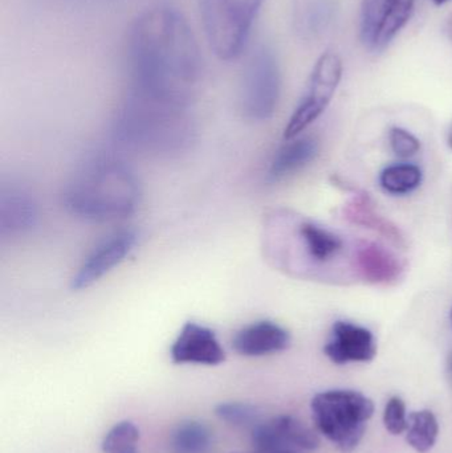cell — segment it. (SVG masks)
<instances>
[{"label": "cell", "mask_w": 452, "mask_h": 453, "mask_svg": "<svg viewBox=\"0 0 452 453\" xmlns=\"http://www.w3.org/2000/svg\"><path fill=\"white\" fill-rule=\"evenodd\" d=\"M355 266L371 284H392L402 274L403 265L387 248L371 242H360L355 250Z\"/></svg>", "instance_id": "cell-15"}, {"label": "cell", "mask_w": 452, "mask_h": 453, "mask_svg": "<svg viewBox=\"0 0 452 453\" xmlns=\"http://www.w3.org/2000/svg\"><path fill=\"white\" fill-rule=\"evenodd\" d=\"M389 141L393 153L400 158H411L421 150V142L418 138L402 127H392Z\"/></svg>", "instance_id": "cell-23"}, {"label": "cell", "mask_w": 452, "mask_h": 453, "mask_svg": "<svg viewBox=\"0 0 452 453\" xmlns=\"http://www.w3.org/2000/svg\"><path fill=\"white\" fill-rule=\"evenodd\" d=\"M448 145H450V148L452 149V133L450 138H448Z\"/></svg>", "instance_id": "cell-27"}, {"label": "cell", "mask_w": 452, "mask_h": 453, "mask_svg": "<svg viewBox=\"0 0 452 453\" xmlns=\"http://www.w3.org/2000/svg\"><path fill=\"white\" fill-rule=\"evenodd\" d=\"M140 234L133 228H121L101 240L82 261L71 280V289L80 292L100 281L121 265L135 250Z\"/></svg>", "instance_id": "cell-9"}, {"label": "cell", "mask_w": 452, "mask_h": 453, "mask_svg": "<svg viewBox=\"0 0 452 453\" xmlns=\"http://www.w3.org/2000/svg\"><path fill=\"white\" fill-rule=\"evenodd\" d=\"M291 334L280 325L268 319L247 325L235 333L231 346L236 354L247 358L272 356L287 350Z\"/></svg>", "instance_id": "cell-13"}, {"label": "cell", "mask_w": 452, "mask_h": 453, "mask_svg": "<svg viewBox=\"0 0 452 453\" xmlns=\"http://www.w3.org/2000/svg\"><path fill=\"white\" fill-rule=\"evenodd\" d=\"M235 453H263V452H257V451H254V449H252V452H235ZM280 453H300V452H280Z\"/></svg>", "instance_id": "cell-26"}, {"label": "cell", "mask_w": 452, "mask_h": 453, "mask_svg": "<svg viewBox=\"0 0 452 453\" xmlns=\"http://www.w3.org/2000/svg\"><path fill=\"white\" fill-rule=\"evenodd\" d=\"M424 174L416 165L400 164L387 167L379 175V185L392 196H406L421 186Z\"/></svg>", "instance_id": "cell-19"}, {"label": "cell", "mask_w": 452, "mask_h": 453, "mask_svg": "<svg viewBox=\"0 0 452 453\" xmlns=\"http://www.w3.org/2000/svg\"><path fill=\"white\" fill-rule=\"evenodd\" d=\"M384 423L387 430L392 435H401L409 427L408 417H406V404L400 396H393L387 402L384 412Z\"/></svg>", "instance_id": "cell-24"}, {"label": "cell", "mask_w": 452, "mask_h": 453, "mask_svg": "<svg viewBox=\"0 0 452 453\" xmlns=\"http://www.w3.org/2000/svg\"><path fill=\"white\" fill-rule=\"evenodd\" d=\"M113 134L122 145L156 156L188 150L195 140L188 106L177 105L130 90L116 119Z\"/></svg>", "instance_id": "cell-3"}, {"label": "cell", "mask_w": 452, "mask_h": 453, "mask_svg": "<svg viewBox=\"0 0 452 453\" xmlns=\"http://www.w3.org/2000/svg\"><path fill=\"white\" fill-rule=\"evenodd\" d=\"M135 92L190 106L203 76V60L193 29L174 8L145 11L129 35Z\"/></svg>", "instance_id": "cell-1"}, {"label": "cell", "mask_w": 452, "mask_h": 453, "mask_svg": "<svg viewBox=\"0 0 452 453\" xmlns=\"http://www.w3.org/2000/svg\"><path fill=\"white\" fill-rule=\"evenodd\" d=\"M416 0H363L360 12V37L372 52L384 50L414 12Z\"/></svg>", "instance_id": "cell-8"}, {"label": "cell", "mask_w": 452, "mask_h": 453, "mask_svg": "<svg viewBox=\"0 0 452 453\" xmlns=\"http://www.w3.org/2000/svg\"><path fill=\"white\" fill-rule=\"evenodd\" d=\"M284 145L271 161L267 178L270 182H278L288 175L299 172L313 161L318 153V145L313 138H294Z\"/></svg>", "instance_id": "cell-16"}, {"label": "cell", "mask_w": 452, "mask_h": 453, "mask_svg": "<svg viewBox=\"0 0 452 453\" xmlns=\"http://www.w3.org/2000/svg\"><path fill=\"white\" fill-rule=\"evenodd\" d=\"M141 186L126 162L111 154L85 159L61 194L64 209L88 222H116L134 214Z\"/></svg>", "instance_id": "cell-2"}, {"label": "cell", "mask_w": 452, "mask_h": 453, "mask_svg": "<svg viewBox=\"0 0 452 453\" xmlns=\"http://www.w3.org/2000/svg\"><path fill=\"white\" fill-rule=\"evenodd\" d=\"M342 215L352 225L373 229L395 244H403V237L400 229L377 212L376 206L369 198L368 194H358L355 198L350 199L345 204Z\"/></svg>", "instance_id": "cell-17"}, {"label": "cell", "mask_w": 452, "mask_h": 453, "mask_svg": "<svg viewBox=\"0 0 452 453\" xmlns=\"http://www.w3.org/2000/svg\"><path fill=\"white\" fill-rule=\"evenodd\" d=\"M170 358L177 365L219 366L226 361V351L214 330L188 321L172 342Z\"/></svg>", "instance_id": "cell-11"}, {"label": "cell", "mask_w": 452, "mask_h": 453, "mask_svg": "<svg viewBox=\"0 0 452 453\" xmlns=\"http://www.w3.org/2000/svg\"><path fill=\"white\" fill-rule=\"evenodd\" d=\"M451 372H452V361H451Z\"/></svg>", "instance_id": "cell-29"}, {"label": "cell", "mask_w": 452, "mask_h": 453, "mask_svg": "<svg viewBox=\"0 0 452 453\" xmlns=\"http://www.w3.org/2000/svg\"><path fill=\"white\" fill-rule=\"evenodd\" d=\"M263 0H199L210 47L222 60L241 55Z\"/></svg>", "instance_id": "cell-5"}, {"label": "cell", "mask_w": 452, "mask_h": 453, "mask_svg": "<svg viewBox=\"0 0 452 453\" xmlns=\"http://www.w3.org/2000/svg\"><path fill=\"white\" fill-rule=\"evenodd\" d=\"M373 414V402L357 391H326L312 401L316 427L342 452L357 449Z\"/></svg>", "instance_id": "cell-4"}, {"label": "cell", "mask_w": 452, "mask_h": 453, "mask_svg": "<svg viewBox=\"0 0 452 453\" xmlns=\"http://www.w3.org/2000/svg\"><path fill=\"white\" fill-rule=\"evenodd\" d=\"M214 443V435L206 423L185 420L170 434L172 453H207Z\"/></svg>", "instance_id": "cell-18"}, {"label": "cell", "mask_w": 452, "mask_h": 453, "mask_svg": "<svg viewBox=\"0 0 452 453\" xmlns=\"http://www.w3.org/2000/svg\"><path fill=\"white\" fill-rule=\"evenodd\" d=\"M438 420L429 410L409 415L408 443L419 453L429 452L437 443Z\"/></svg>", "instance_id": "cell-20"}, {"label": "cell", "mask_w": 452, "mask_h": 453, "mask_svg": "<svg viewBox=\"0 0 452 453\" xmlns=\"http://www.w3.org/2000/svg\"><path fill=\"white\" fill-rule=\"evenodd\" d=\"M324 353L333 364L371 362L377 354L373 333L352 322L337 321L332 327V338Z\"/></svg>", "instance_id": "cell-12"}, {"label": "cell", "mask_w": 452, "mask_h": 453, "mask_svg": "<svg viewBox=\"0 0 452 453\" xmlns=\"http://www.w3.org/2000/svg\"><path fill=\"white\" fill-rule=\"evenodd\" d=\"M450 317H451V322H452V311H451V316Z\"/></svg>", "instance_id": "cell-28"}, {"label": "cell", "mask_w": 452, "mask_h": 453, "mask_svg": "<svg viewBox=\"0 0 452 453\" xmlns=\"http://www.w3.org/2000/svg\"><path fill=\"white\" fill-rule=\"evenodd\" d=\"M433 2H434L435 4L441 5L445 4V3L450 2V0H433Z\"/></svg>", "instance_id": "cell-25"}, {"label": "cell", "mask_w": 452, "mask_h": 453, "mask_svg": "<svg viewBox=\"0 0 452 453\" xmlns=\"http://www.w3.org/2000/svg\"><path fill=\"white\" fill-rule=\"evenodd\" d=\"M281 76L278 58L267 45H260L244 66L241 108L252 121H267L275 113L280 98Z\"/></svg>", "instance_id": "cell-6"}, {"label": "cell", "mask_w": 452, "mask_h": 453, "mask_svg": "<svg viewBox=\"0 0 452 453\" xmlns=\"http://www.w3.org/2000/svg\"><path fill=\"white\" fill-rule=\"evenodd\" d=\"M140 431L129 420L117 423L106 434L101 449L103 453H140Z\"/></svg>", "instance_id": "cell-22"}, {"label": "cell", "mask_w": 452, "mask_h": 453, "mask_svg": "<svg viewBox=\"0 0 452 453\" xmlns=\"http://www.w3.org/2000/svg\"><path fill=\"white\" fill-rule=\"evenodd\" d=\"M341 77V58L334 52L324 53L313 66L304 96L284 129L287 141L299 137L326 111Z\"/></svg>", "instance_id": "cell-7"}, {"label": "cell", "mask_w": 452, "mask_h": 453, "mask_svg": "<svg viewBox=\"0 0 452 453\" xmlns=\"http://www.w3.org/2000/svg\"><path fill=\"white\" fill-rule=\"evenodd\" d=\"M36 199L19 186L0 191V236L19 237L31 232L39 223Z\"/></svg>", "instance_id": "cell-14"}, {"label": "cell", "mask_w": 452, "mask_h": 453, "mask_svg": "<svg viewBox=\"0 0 452 453\" xmlns=\"http://www.w3.org/2000/svg\"><path fill=\"white\" fill-rule=\"evenodd\" d=\"M215 414L231 427L249 433L264 419L262 410L247 402H226L218 404Z\"/></svg>", "instance_id": "cell-21"}, {"label": "cell", "mask_w": 452, "mask_h": 453, "mask_svg": "<svg viewBox=\"0 0 452 453\" xmlns=\"http://www.w3.org/2000/svg\"><path fill=\"white\" fill-rule=\"evenodd\" d=\"M249 434L252 449L257 452L313 451L320 446L318 435L291 415L264 418Z\"/></svg>", "instance_id": "cell-10"}]
</instances>
